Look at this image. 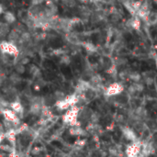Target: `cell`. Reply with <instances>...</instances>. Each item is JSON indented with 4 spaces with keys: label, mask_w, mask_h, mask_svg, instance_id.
Masks as SVG:
<instances>
[{
    "label": "cell",
    "mask_w": 157,
    "mask_h": 157,
    "mask_svg": "<svg viewBox=\"0 0 157 157\" xmlns=\"http://www.w3.org/2000/svg\"><path fill=\"white\" fill-rule=\"evenodd\" d=\"M78 115H79V108L76 107V105L72 106L71 109L65 114L64 116V121L71 126L75 124H78L77 122V119H78Z\"/></svg>",
    "instance_id": "1"
},
{
    "label": "cell",
    "mask_w": 157,
    "mask_h": 157,
    "mask_svg": "<svg viewBox=\"0 0 157 157\" xmlns=\"http://www.w3.org/2000/svg\"><path fill=\"white\" fill-rule=\"evenodd\" d=\"M0 51L4 54L18 56L19 53V50L12 42H0Z\"/></svg>",
    "instance_id": "2"
},
{
    "label": "cell",
    "mask_w": 157,
    "mask_h": 157,
    "mask_svg": "<svg viewBox=\"0 0 157 157\" xmlns=\"http://www.w3.org/2000/svg\"><path fill=\"white\" fill-rule=\"evenodd\" d=\"M123 91V85L119 83H112L105 89V96L114 97L118 96Z\"/></svg>",
    "instance_id": "3"
},
{
    "label": "cell",
    "mask_w": 157,
    "mask_h": 157,
    "mask_svg": "<svg viewBox=\"0 0 157 157\" xmlns=\"http://www.w3.org/2000/svg\"><path fill=\"white\" fill-rule=\"evenodd\" d=\"M142 143L141 142H138V141L132 142V143L130 144L126 149L127 155H129V156H137L140 153L141 150H142Z\"/></svg>",
    "instance_id": "4"
},
{
    "label": "cell",
    "mask_w": 157,
    "mask_h": 157,
    "mask_svg": "<svg viewBox=\"0 0 157 157\" xmlns=\"http://www.w3.org/2000/svg\"><path fill=\"white\" fill-rule=\"evenodd\" d=\"M2 114L4 116L5 119L12 121L13 123H15L16 125H18L20 123L19 121V118L18 117V114L15 113L12 109H5L2 110Z\"/></svg>",
    "instance_id": "5"
},
{
    "label": "cell",
    "mask_w": 157,
    "mask_h": 157,
    "mask_svg": "<svg viewBox=\"0 0 157 157\" xmlns=\"http://www.w3.org/2000/svg\"><path fill=\"white\" fill-rule=\"evenodd\" d=\"M9 107H10V109H11L15 113H17L18 115H22L23 112H24L23 105H22L19 101H18V100L9 103Z\"/></svg>",
    "instance_id": "6"
},
{
    "label": "cell",
    "mask_w": 157,
    "mask_h": 157,
    "mask_svg": "<svg viewBox=\"0 0 157 157\" xmlns=\"http://www.w3.org/2000/svg\"><path fill=\"white\" fill-rule=\"evenodd\" d=\"M122 132H123V135L126 137L127 140L131 141V142H135L137 141V138H136V134L135 132L131 130L130 128H124L122 129Z\"/></svg>",
    "instance_id": "7"
},
{
    "label": "cell",
    "mask_w": 157,
    "mask_h": 157,
    "mask_svg": "<svg viewBox=\"0 0 157 157\" xmlns=\"http://www.w3.org/2000/svg\"><path fill=\"white\" fill-rule=\"evenodd\" d=\"M146 21L149 25H156L157 24V11H150Z\"/></svg>",
    "instance_id": "8"
},
{
    "label": "cell",
    "mask_w": 157,
    "mask_h": 157,
    "mask_svg": "<svg viewBox=\"0 0 157 157\" xmlns=\"http://www.w3.org/2000/svg\"><path fill=\"white\" fill-rule=\"evenodd\" d=\"M129 26L131 28H132L135 30H139L141 28V20L140 18H138L137 17H134L133 18H132L131 20H129L128 22Z\"/></svg>",
    "instance_id": "9"
},
{
    "label": "cell",
    "mask_w": 157,
    "mask_h": 157,
    "mask_svg": "<svg viewBox=\"0 0 157 157\" xmlns=\"http://www.w3.org/2000/svg\"><path fill=\"white\" fill-rule=\"evenodd\" d=\"M4 18H5V20L7 21L8 24H12L16 21L15 15L10 11H7V12L4 13Z\"/></svg>",
    "instance_id": "10"
},
{
    "label": "cell",
    "mask_w": 157,
    "mask_h": 157,
    "mask_svg": "<svg viewBox=\"0 0 157 157\" xmlns=\"http://www.w3.org/2000/svg\"><path fill=\"white\" fill-rule=\"evenodd\" d=\"M77 124H75V125H73L72 126V128L70 129V133L72 134V135H82L83 133H84V130L80 127V126H76Z\"/></svg>",
    "instance_id": "11"
},
{
    "label": "cell",
    "mask_w": 157,
    "mask_h": 157,
    "mask_svg": "<svg viewBox=\"0 0 157 157\" xmlns=\"http://www.w3.org/2000/svg\"><path fill=\"white\" fill-rule=\"evenodd\" d=\"M84 47H85V49L88 52H97V50H98V48L94 45L93 43H91V42H85V44H84Z\"/></svg>",
    "instance_id": "12"
},
{
    "label": "cell",
    "mask_w": 157,
    "mask_h": 157,
    "mask_svg": "<svg viewBox=\"0 0 157 157\" xmlns=\"http://www.w3.org/2000/svg\"><path fill=\"white\" fill-rule=\"evenodd\" d=\"M19 38H20V35L18 34V31H11L8 35V40H9V42H12L19 40Z\"/></svg>",
    "instance_id": "13"
},
{
    "label": "cell",
    "mask_w": 157,
    "mask_h": 157,
    "mask_svg": "<svg viewBox=\"0 0 157 157\" xmlns=\"http://www.w3.org/2000/svg\"><path fill=\"white\" fill-rule=\"evenodd\" d=\"M129 77H130L132 81H134L135 83H138V82L142 79L141 75H140V74H138V73H136V72L130 73V74H129Z\"/></svg>",
    "instance_id": "14"
},
{
    "label": "cell",
    "mask_w": 157,
    "mask_h": 157,
    "mask_svg": "<svg viewBox=\"0 0 157 157\" xmlns=\"http://www.w3.org/2000/svg\"><path fill=\"white\" fill-rule=\"evenodd\" d=\"M15 70H16V72L18 75H21V74H24L25 73L26 68H25V65H22V64H20V62H18V64L16 65V66H15Z\"/></svg>",
    "instance_id": "15"
},
{
    "label": "cell",
    "mask_w": 157,
    "mask_h": 157,
    "mask_svg": "<svg viewBox=\"0 0 157 157\" xmlns=\"http://www.w3.org/2000/svg\"><path fill=\"white\" fill-rule=\"evenodd\" d=\"M61 62L65 65H69L70 64V58L67 55H64L61 59Z\"/></svg>",
    "instance_id": "16"
},
{
    "label": "cell",
    "mask_w": 157,
    "mask_h": 157,
    "mask_svg": "<svg viewBox=\"0 0 157 157\" xmlns=\"http://www.w3.org/2000/svg\"><path fill=\"white\" fill-rule=\"evenodd\" d=\"M28 62H29V59L28 58V57H23L22 59H21V61H20V64H22V65H27V64H28Z\"/></svg>",
    "instance_id": "17"
},
{
    "label": "cell",
    "mask_w": 157,
    "mask_h": 157,
    "mask_svg": "<svg viewBox=\"0 0 157 157\" xmlns=\"http://www.w3.org/2000/svg\"><path fill=\"white\" fill-rule=\"evenodd\" d=\"M3 13H4V8H3L2 5L0 4V15H1V14H3Z\"/></svg>",
    "instance_id": "18"
},
{
    "label": "cell",
    "mask_w": 157,
    "mask_h": 157,
    "mask_svg": "<svg viewBox=\"0 0 157 157\" xmlns=\"http://www.w3.org/2000/svg\"><path fill=\"white\" fill-rule=\"evenodd\" d=\"M153 2H154L155 4H157V0H153Z\"/></svg>",
    "instance_id": "19"
}]
</instances>
